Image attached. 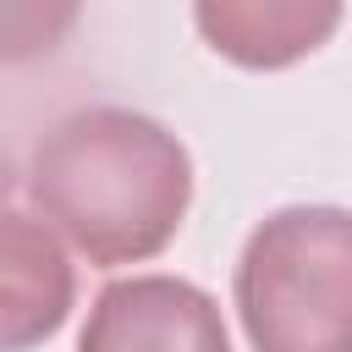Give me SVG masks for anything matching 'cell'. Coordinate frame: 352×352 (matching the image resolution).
Wrapping results in <instances>:
<instances>
[{
  "instance_id": "obj_1",
  "label": "cell",
  "mask_w": 352,
  "mask_h": 352,
  "mask_svg": "<svg viewBox=\"0 0 352 352\" xmlns=\"http://www.w3.org/2000/svg\"><path fill=\"white\" fill-rule=\"evenodd\" d=\"M28 192L88 264L116 270L154 258L176 236L192 204V160L154 116L82 104L38 138Z\"/></svg>"
},
{
  "instance_id": "obj_2",
  "label": "cell",
  "mask_w": 352,
  "mask_h": 352,
  "mask_svg": "<svg viewBox=\"0 0 352 352\" xmlns=\"http://www.w3.org/2000/svg\"><path fill=\"white\" fill-rule=\"evenodd\" d=\"M236 314L253 352H352V209L258 220L236 258Z\"/></svg>"
},
{
  "instance_id": "obj_3",
  "label": "cell",
  "mask_w": 352,
  "mask_h": 352,
  "mask_svg": "<svg viewBox=\"0 0 352 352\" xmlns=\"http://www.w3.org/2000/svg\"><path fill=\"white\" fill-rule=\"evenodd\" d=\"M77 352H231V341L204 286L182 275H132L94 297Z\"/></svg>"
},
{
  "instance_id": "obj_4",
  "label": "cell",
  "mask_w": 352,
  "mask_h": 352,
  "mask_svg": "<svg viewBox=\"0 0 352 352\" xmlns=\"http://www.w3.org/2000/svg\"><path fill=\"white\" fill-rule=\"evenodd\" d=\"M72 297L77 270L60 236L16 204H0V352H28L50 341L66 324Z\"/></svg>"
},
{
  "instance_id": "obj_5",
  "label": "cell",
  "mask_w": 352,
  "mask_h": 352,
  "mask_svg": "<svg viewBox=\"0 0 352 352\" xmlns=\"http://www.w3.org/2000/svg\"><path fill=\"white\" fill-rule=\"evenodd\" d=\"M346 0H192L198 33L242 72H280L330 44Z\"/></svg>"
},
{
  "instance_id": "obj_6",
  "label": "cell",
  "mask_w": 352,
  "mask_h": 352,
  "mask_svg": "<svg viewBox=\"0 0 352 352\" xmlns=\"http://www.w3.org/2000/svg\"><path fill=\"white\" fill-rule=\"evenodd\" d=\"M82 16V0H0V66L55 55Z\"/></svg>"
},
{
  "instance_id": "obj_7",
  "label": "cell",
  "mask_w": 352,
  "mask_h": 352,
  "mask_svg": "<svg viewBox=\"0 0 352 352\" xmlns=\"http://www.w3.org/2000/svg\"><path fill=\"white\" fill-rule=\"evenodd\" d=\"M11 192H16V160H11V148L0 138V204H11Z\"/></svg>"
}]
</instances>
